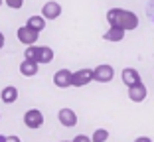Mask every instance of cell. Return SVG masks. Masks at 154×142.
<instances>
[{"label": "cell", "instance_id": "1", "mask_svg": "<svg viewBox=\"0 0 154 142\" xmlns=\"http://www.w3.org/2000/svg\"><path fill=\"white\" fill-rule=\"evenodd\" d=\"M115 77V69L109 63H101L93 69V81L97 83H111Z\"/></svg>", "mask_w": 154, "mask_h": 142}, {"label": "cell", "instance_id": "2", "mask_svg": "<svg viewBox=\"0 0 154 142\" xmlns=\"http://www.w3.org/2000/svg\"><path fill=\"white\" fill-rule=\"evenodd\" d=\"M16 36H18V41L24 44V46H36L38 38H40V32H36V30H32V28H28V26H22L16 30Z\"/></svg>", "mask_w": 154, "mask_h": 142}, {"label": "cell", "instance_id": "3", "mask_svg": "<svg viewBox=\"0 0 154 142\" xmlns=\"http://www.w3.org/2000/svg\"><path fill=\"white\" fill-rule=\"evenodd\" d=\"M24 124H26L28 128H40L42 124H44V115H42V110L38 109H30L24 113Z\"/></svg>", "mask_w": 154, "mask_h": 142}, {"label": "cell", "instance_id": "4", "mask_svg": "<svg viewBox=\"0 0 154 142\" xmlns=\"http://www.w3.org/2000/svg\"><path fill=\"white\" fill-rule=\"evenodd\" d=\"M91 81H93V69H79V71L73 73L71 87H85Z\"/></svg>", "mask_w": 154, "mask_h": 142}, {"label": "cell", "instance_id": "5", "mask_svg": "<svg viewBox=\"0 0 154 142\" xmlns=\"http://www.w3.org/2000/svg\"><path fill=\"white\" fill-rule=\"evenodd\" d=\"M71 79H73V73L69 69H59L54 73V85L59 89H67L71 87Z\"/></svg>", "mask_w": 154, "mask_h": 142}, {"label": "cell", "instance_id": "6", "mask_svg": "<svg viewBox=\"0 0 154 142\" xmlns=\"http://www.w3.org/2000/svg\"><path fill=\"white\" fill-rule=\"evenodd\" d=\"M42 16H44L45 20H55L61 16V4L59 2H55V0H50V2H45L44 6H42Z\"/></svg>", "mask_w": 154, "mask_h": 142}, {"label": "cell", "instance_id": "7", "mask_svg": "<svg viewBox=\"0 0 154 142\" xmlns=\"http://www.w3.org/2000/svg\"><path fill=\"white\" fill-rule=\"evenodd\" d=\"M146 95H148V89H146V85L142 81L132 85V87H128V99L132 103H142L146 99Z\"/></svg>", "mask_w": 154, "mask_h": 142}, {"label": "cell", "instance_id": "8", "mask_svg": "<svg viewBox=\"0 0 154 142\" xmlns=\"http://www.w3.org/2000/svg\"><path fill=\"white\" fill-rule=\"evenodd\" d=\"M57 119H59V122H61V126H65V128H71V126H75L77 124V115H75V110H71V109H61L57 113Z\"/></svg>", "mask_w": 154, "mask_h": 142}, {"label": "cell", "instance_id": "9", "mask_svg": "<svg viewBox=\"0 0 154 142\" xmlns=\"http://www.w3.org/2000/svg\"><path fill=\"white\" fill-rule=\"evenodd\" d=\"M121 77H122V83H125L127 87H132V85H136V83H140V73H138L134 67H125L122 73H121Z\"/></svg>", "mask_w": 154, "mask_h": 142}, {"label": "cell", "instance_id": "10", "mask_svg": "<svg viewBox=\"0 0 154 142\" xmlns=\"http://www.w3.org/2000/svg\"><path fill=\"white\" fill-rule=\"evenodd\" d=\"M122 16H125V10L122 8H111L107 12V22L111 28H122Z\"/></svg>", "mask_w": 154, "mask_h": 142}, {"label": "cell", "instance_id": "11", "mask_svg": "<svg viewBox=\"0 0 154 142\" xmlns=\"http://www.w3.org/2000/svg\"><path fill=\"white\" fill-rule=\"evenodd\" d=\"M138 28V16L131 10H125V16H122V30L125 32H131Z\"/></svg>", "mask_w": 154, "mask_h": 142}, {"label": "cell", "instance_id": "12", "mask_svg": "<svg viewBox=\"0 0 154 142\" xmlns=\"http://www.w3.org/2000/svg\"><path fill=\"white\" fill-rule=\"evenodd\" d=\"M38 69H40V63H36V61L24 59L22 63H20V73H22L24 77H34V75H38Z\"/></svg>", "mask_w": 154, "mask_h": 142}, {"label": "cell", "instance_id": "13", "mask_svg": "<svg viewBox=\"0 0 154 142\" xmlns=\"http://www.w3.org/2000/svg\"><path fill=\"white\" fill-rule=\"evenodd\" d=\"M54 50L48 46H38V63H51L54 59Z\"/></svg>", "mask_w": 154, "mask_h": 142}, {"label": "cell", "instance_id": "14", "mask_svg": "<svg viewBox=\"0 0 154 142\" xmlns=\"http://www.w3.org/2000/svg\"><path fill=\"white\" fill-rule=\"evenodd\" d=\"M0 99H2V103H6V105L14 103L16 99H18V89L14 87V85L4 87V89H2V93H0Z\"/></svg>", "mask_w": 154, "mask_h": 142}, {"label": "cell", "instance_id": "15", "mask_svg": "<svg viewBox=\"0 0 154 142\" xmlns=\"http://www.w3.org/2000/svg\"><path fill=\"white\" fill-rule=\"evenodd\" d=\"M125 34H127V32H125L122 28H111L109 26V32L105 34L103 38L107 41H121V40H125Z\"/></svg>", "mask_w": 154, "mask_h": 142}, {"label": "cell", "instance_id": "16", "mask_svg": "<svg viewBox=\"0 0 154 142\" xmlns=\"http://www.w3.org/2000/svg\"><path fill=\"white\" fill-rule=\"evenodd\" d=\"M26 26L32 28V30H36V32H42V30L45 28V18L44 16H30L28 22H26Z\"/></svg>", "mask_w": 154, "mask_h": 142}, {"label": "cell", "instance_id": "17", "mask_svg": "<svg viewBox=\"0 0 154 142\" xmlns=\"http://www.w3.org/2000/svg\"><path fill=\"white\" fill-rule=\"evenodd\" d=\"M107 140H109V130L107 128H97L93 132V138H91V142H107Z\"/></svg>", "mask_w": 154, "mask_h": 142}, {"label": "cell", "instance_id": "18", "mask_svg": "<svg viewBox=\"0 0 154 142\" xmlns=\"http://www.w3.org/2000/svg\"><path fill=\"white\" fill-rule=\"evenodd\" d=\"M24 59H30L38 63V46H28L24 50Z\"/></svg>", "mask_w": 154, "mask_h": 142}, {"label": "cell", "instance_id": "19", "mask_svg": "<svg viewBox=\"0 0 154 142\" xmlns=\"http://www.w3.org/2000/svg\"><path fill=\"white\" fill-rule=\"evenodd\" d=\"M4 4L12 10H20L24 6V0H4Z\"/></svg>", "mask_w": 154, "mask_h": 142}, {"label": "cell", "instance_id": "20", "mask_svg": "<svg viewBox=\"0 0 154 142\" xmlns=\"http://www.w3.org/2000/svg\"><path fill=\"white\" fill-rule=\"evenodd\" d=\"M71 142H91V136H87V134H77Z\"/></svg>", "mask_w": 154, "mask_h": 142}, {"label": "cell", "instance_id": "21", "mask_svg": "<svg viewBox=\"0 0 154 142\" xmlns=\"http://www.w3.org/2000/svg\"><path fill=\"white\" fill-rule=\"evenodd\" d=\"M148 12H150V20H152V24H154V0L150 2V6H148Z\"/></svg>", "mask_w": 154, "mask_h": 142}, {"label": "cell", "instance_id": "22", "mask_svg": "<svg viewBox=\"0 0 154 142\" xmlns=\"http://www.w3.org/2000/svg\"><path fill=\"white\" fill-rule=\"evenodd\" d=\"M134 142H152L148 136H138V138H134Z\"/></svg>", "mask_w": 154, "mask_h": 142}, {"label": "cell", "instance_id": "23", "mask_svg": "<svg viewBox=\"0 0 154 142\" xmlns=\"http://www.w3.org/2000/svg\"><path fill=\"white\" fill-rule=\"evenodd\" d=\"M6 142H20L18 136H6Z\"/></svg>", "mask_w": 154, "mask_h": 142}, {"label": "cell", "instance_id": "24", "mask_svg": "<svg viewBox=\"0 0 154 142\" xmlns=\"http://www.w3.org/2000/svg\"><path fill=\"white\" fill-rule=\"evenodd\" d=\"M4 41H6V38H4V34L0 32V50H2V47H4Z\"/></svg>", "mask_w": 154, "mask_h": 142}, {"label": "cell", "instance_id": "25", "mask_svg": "<svg viewBox=\"0 0 154 142\" xmlns=\"http://www.w3.org/2000/svg\"><path fill=\"white\" fill-rule=\"evenodd\" d=\"M0 142H6V136H4V134H0Z\"/></svg>", "mask_w": 154, "mask_h": 142}, {"label": "cell", "instance_id": "26", "mask_svg": "<svg viewBox=\"0 0 154 142\" xmlns=\"http://www.w3.org/2000/svg\"><path fill=\"white\" fill-rule=\"evenodd\" d=\"M2 4H4V0H0V6H2Z\"/></svg>", "mask_w": 154, "mask_h": 142}, {"label": "cell", "instance_id": "27", "mask_svg": "<svg viewBox=\"0 0 154 142\" xmlns=\"http://www.w3.org/2000/svg\"><path fill=\"white\" fill-rule=\"evenodd\" d=\"M61 142H67V140H61Z\"/></svg>", "mask_w": 154, "mask_h": 142}, {"label": "cell", "instance_id": "28", "mask_svg": "<svg viewBox=\"0 0 154 142\" xmlns=\"http://www.w3.org/2000/svg\"><path fill=\"white\" fill-rule=\"evenodd\" d=\"M0 116H2V115H0Z\"/></svg>", "mask_w": 154, "mask_h": 142}]
</instances>
